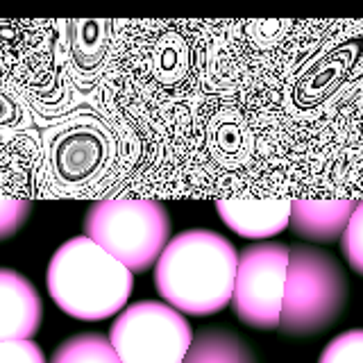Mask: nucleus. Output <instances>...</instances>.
<instances>
[{
    "label": "nucleus",
    "mask_w": 363,
    "mask_h": 363,
    "mask_svg": "<svg viewBox=\"0 0 363 363\" xmlns=\"http://www.w3.org/2000/svg\"><path fill=\"white\" fill-rule=\"evenodd\" d=\"M52 302L77 320H105L128 304L134 275L86 236L55 250L45 272Z\"/></svg>",
    "instance_id": "nucleus-2"
},
{
    "label": "nucleus",
    "mask_w": 363,
    "mask_h": 363,
    "mask_svg": "<svg viewBox=\"0 0 363 363\" xmlns=\"http://www.w3.org/2000/svg\"><path fill=\"white\" fill-rule=\"evenodd\" d=\"M32 202L23 196H0V241L14 236L26 225Z\"/></svg>",
    "instance_id": "nucleus-14"
},
{
    "label": "nucleus",
    "mask_w": 363,
    "mask_h": 363,
    "mask_svg": "<svg viewBox=\"0 0 363 363\" xmlns=\"http://www.w3.org/2000/svg\"><path fill=\"white\" fill-rule=\"evenodd\" d=\"M0 363H48L43 352L32 340H7L0 343Z\"/></svg>",
    "instance_id": "nucleus-15"
},
{
    "label": "nucleus",
    "mask_w": 363,
    "mask_h": 363,
    "mask_svg": "<svg viewBox=\"0 0 363 363\" xmlns=\"http://www.w3.org/2000/svg\"><path fill=\"white\" fill-rule=\"evenodd\" d=\"M84 236L134 275L155 266L162 257L170 241V213L152 198H105L89 207Z\"/></svg>",
    "instance_id": "nucleus-3"
},
{
    "label": "nucleus",
    "mask_w": 363,
    "mask_h": 363,
    "mask_svg": "<svg viewBox=\"0 0 363 363\" xmlns=\"http://www.w3.org/2000/svg\"><path fill=\"white\" fill-rule=\"evenodd\" d=\"M318 363H363V329H352L332 338Z\"/></svg>",
    "instance_id": "nucleus-12"
},
{
    "label": "nucleus",
    "mask_w": 363,
    "mask_h": 363,
    "mask_svg": "<svg viewBox=\"0 0 363 363\" xmlns=\"http://www.w3.org/2000/svg\"><path fill=\"white\" fill-rule=\"evenodd\" d=\"M238 252L211 230L173 236L155 266L157 293L179 313L211 315L232 302Z\"/></svg>",
    "instance_id": "nucleus-1"
},
{
    "label": "nucleus",
    "mask_w": 363,
    "mask_h": 363,
    "mask_svg": "<svg viewBox=\"0 0 363 363\" xmlns=\"http://www.w3.org/2000/svg\"><path fill=\"white\" fill-rule=\"evenodd\" d=\"M347 302V279L338 261L309 245L289 247V272L279 329L289 336H313L338 320Z\"/></svg>",
    "instance_id": "nucleus-4"
},
{
    "label": "nucleus",
    "mask_w": 363,
    "mask_h": 363,
    "mask_svg": "<svg viewBox=\"0 0 363 363\" xmlns=\"http://www.w3.org/2000/svg\"><path fill=\"white\" fill-rule=\"evenodd\" d=\"M223 223L243 238H268L279 234L291 220L289 196H225L216 200Z\"/></svg>",
    "instance_id": "nucleus-7"
},
{
    "label": "nucleus",
    "mask_w": 363,
    "mask_h": 363,
    "mask_svg": "<svg viewBox=\"0 0 363 363\" xmlns=\"http://www.w3.org/2000/svg\"><path fill=\"white\" fill-rule=\"evenodd\" d=\"M193 332L184 315L155 300L123 309L109 329V343L121 363H182Z\"/></svg>",
    "instance_id": "nucleus-5"
},
{
    "label": "nucleus",
    "mask_w": 363,
    "mask_h": 363,
    "mask_svg": "<svg viewBox=\"0 0 363 363\" xmlns=\"http://www.w3.org/2000/svg\"><path fill=\"white\" fill-rule=\"evenodd\" d=\"M50 363H121L107 336L77 334L55 350Z\"/></svg>",
    "instance_id": "nucleus-11"
},
{
    "label": "nucleus",
    "mask_w": 363,
    "mask_h": 363,
    "mask_svg": "<svg viewBox=\"0 0 363 363\" xmlns=\"http://www.w3.org/2000/svg\"><path fill=\"white\" fill-rule=\"evenodd\" d=\"M340 250L352 270L363 275V200L357 202V209L345 227L343 236H340Z\"/></svg>",
    "instance_id": "nucleus-13"
},
{
    "label": "nucleus",
    "mask_w": 363,
    "mask_h": 363,
    "mask_svg": "<svg viewBox=\"0 0 363 363\" xmlns=\"http://www.w3.org/2000/svg\"><path fill=\"white\" fill-rule=\"evenodd\" d=\"M182 363H257L245 340L223 327H207L191 340Z\"/></svg>",
    "instance_id": "nucleus-10"
},
{
    "label": "nucleus",
    "mask_w": 363,
    "mask_h": 363,
    "mask_svg": "<svg viewBox=\"0 0 363 363\" xmlns=\"http://www.w3.org/2000/svg\"><path fill=\"white\" fill-rule=\"evenodd\" d=\"M43 302L21 272L0 268V343L32 340L41 329Z\"/></svg>",
    "instance_id": "nucleus-8"
},
{
    "label": "nucleus",
    "mask_w": 363,
    "mask_h": 363,
    "mask_svg": "<svg viewBox=\"0 0 363 363\" xmlns=\"http://www.w3.org/2000/svg\"><path fill=\"white\" fill-rule=\"evenodd\" d=\"M357 209L352 198H291V230L313 243H332L343 236Z\"/></svg>",
    "instance_id": "nucleus-9"
},
{
    "label": "nucleus",
    "mask_w": 363,
    "mask_h": 363,
    "mask_svg": "<svg viewBox=\"0 0 363 363\" xmlns=\"http://www.w3.org/2000/svg\"><path fill=\"white\" fill-rule=\"evenodd\" d=\"M289 272V245L257 243L238 255L232 306L255 329H277Z\"/></svg>",
    "instance_id": "nucleus-6"
}]
</instances>
